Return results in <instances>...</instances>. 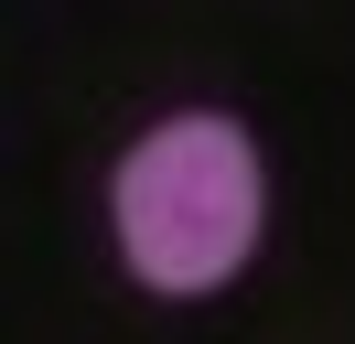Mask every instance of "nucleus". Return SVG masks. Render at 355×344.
Instances as JSON below:
<instances>
[{"instance_id": "obj_1", "label": "nucleus", "mask_w": 355, "mask_h": 344, "mask_svg": "<svg viewBox=\"0 0 355 344\" xmlns=\"http://www.w3.org/2000/svg\"><path fill=\"white\" fill-rule=\"evenodd\" d=\"M119 248L151 291H216L259 248V150L237 119H162L119 162Z\"/></svg>"}]
</instances>
